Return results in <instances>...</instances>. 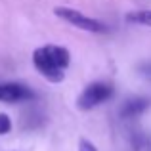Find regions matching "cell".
<instances>
[{"instance_id": "cell-1", "label": "cell", "mask_w": 151, "mask_h": 151, "mask_svg": "<svg viewBox=\"0 0 151 151\" xmlns=\"http://www.w3.org/2000/svg\"><path fill=\"white\" fill-rule=\"evenodd\" d=\"M71 54L63 46H42L33 52V63L37 71L50 82H61L65 78V69L69 67Z\"/></svg>"}, {"instance_id": "cell-2", "label": "cell", "mask_w": 151, "mask_h": 151, "mask_svg": "<svg viewBox=\"0 0 151 151\" xmlns=\"http://www.w3.org/2000/svg\"><path fill=\"white\" fill-rule=\"evenodd\" d=\"M113 92L115 90L109 82H103V81L92 82V84H88L81 92V96H78V100H77V105H78L81 111L94 109V107H98L100 103L111 100V98H113Z\"/></svg>"}, {"instance_id": "cell-3", "label": "cell", "mask_w": 151, "mask_h": 151, "mask_svg": "<svg viewBox=\"0 0 151 151\" xmlns=\"http://www.w3.org/2000/svg\"><path fill=\"white\" fill-rule=\"evenodd\" d=\"M54 14L58 15V17H61L63 21L71 23L73 27H78V29L88 31V33H105L107 31V27L103 25L101 21H98V19H94V17H88V15H84L82 12L73 10V8L58 6V8H54Z\"/></svg>"}, {"instance_id": "cell-4", "label": "cell", "mask_w": 151, "mask_h": 151, "mask_svg": "<svg viewBox=\"0 0 151 151\" xmlns=\"http://www.w3.org/2000/svg\"><path fill=\"white\" fill-rule=\"evenodd\" d=\"M35 92L29 86L17 84V82H6V84H0V101L6 103H15V101H27L33 100Z\"/></svg>"}, {"instance_id": "cell-5", "label": "cell", "mask_w": 151, "mask_h": 151, "mask_svg": "<svg viewBox=\"0 0 151 151\" xmlns=\"http://www.w3.org/2000/svg\"><path fill=\"white\" fill-rule=\"evenodd\" d=\"M147 107H149L147 98H130V100H126L122 103L119 115H121L122 119H134V117H138V115H142Z\"/></svg>"}, {"instance_id": "cell-6", "label": "cell", "mask_w": 151, "mask_h": 151, "mask_svg": "<svg viewBox=\"0 0 151 151\" xmlns=\"http://www.w3.org/2000/svg\"><path fill=\"white\" fill-rule=\"evenodd\" d=\"M126 23H134V25H144L151 27V10H138V12H130L126 14Z\"/></svg>"}, {"instance_id": "cell-7", "label": "cell", "mask_w": 151, "mask_h": 151, "mask_svg": "<svg viewBox=\"0 0 151 151\" xmlns=\"http://www.w3.org/2000/svg\"><path fill=\"white\" fill-rule=\"evenodd\" d=\"M12 130V121L6 113H0V134H8Z\"/></svg>"}, {"instance_id": "cell-8", "label": "cell", "mask_w": 151, "mask_h": 151, "mask_svg": "<svg viewBox=\"0 0 151 151\" xmlns=\"http://www.w3.org/2000/svg\"><path fill=\"white\" fill-rule=\"evenodd\" d=\"M78 151H98V149H96V145H94L90 140L82 138V140L78 142Z\"/></svg>"}, {"instance_id": "cell-9", "label": "cell", "mask_w": 151, "mask_h": 151, "mask_svg": "<svg viewBox=\"0 0 151 151\" xmlns=\"http://www.w3.org/2000/svg\"><path fill=\"white\" fill-rule=\"evenodd\" d=\"M140 73L151 78V63H144V65H140Z\"/></svg>"}]
</instances>
